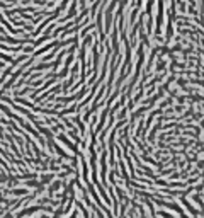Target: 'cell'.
<instances>
[{
  "label": "cell",
  "instance_id": "6da1fadb",
  "mask_svg": "<svg viewBox=\"0 0 204 218\" xmlns=\"http://www.w3.org/2000/svg\"><path fill=\"white\" fill-rule=\"evenodd\" d=\"M58 140H60V142H63V143H65V145L68 147V148L72 150V152H75V153H77V147H75L73 143L70 142V140H68L67 136L63 135V133H60V135H58Z\"/></svg>",
  "mask_w": 204,
  "mask_h": 218
},
{
  "label": "cell",
  "instance_id": "7a4b0ae2",
  "mask_svg": "<svg viewBox=\"0 0 204 218\" xmlns=\"http://www.w3.org/2000/svg\"><path fill=\"white\" fill-rule=\"evenodd\" d=\"M53 174H48V176H43V181H41V182L43 184H46V182H49V181H51V179H53Z\"/></svg>",
  "mask_w": 204,
  "mask_h": 218
}]
</instances>
